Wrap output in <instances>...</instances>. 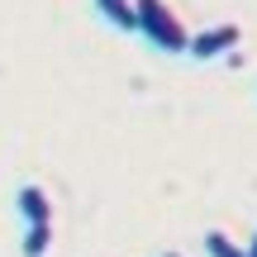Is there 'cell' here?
Instances as JSON below:
<instances>
[{
  "mask_svg": "<svg viewBox=\"0 0 257 257\" xmlns=\"http://www.w3.org/2000/svg\"><path fill=\"white\" fill-rule=\"evenodd\" d=\"M134 5H138V34H143L157 53H172L176 57V53L191 48V34H186V24L172 15L167 0H134Z\"/></svg>",
  "mask_w": 257,
  "mask_h": 257,
  "instance_id": "6da1fadb",
  "label": "cell"
},
{
  "mask_svg": "<svg viewBox=\"0 0 257 257\" xmlns=\"http://www.w3.org/2000/svg\"><path fill=\"white\" fill-rule=\"evenodd\" d=\"M238 38H243L238 24H210V29H200V34H191V48H186V53H191L195 62H214V57H229L233 48H238Z\"/></svg>",
  "mask_w": 257,
  "mask_h": 257,
  "instance_id": "7a4b0ae2",
  "label": "cell"
},
{
  "mask_svg": "<svg viewBox=\"0 0 257 257\" xmlns=\"http://www.w3.org/2000/svg\"><path fill=\"white\" fill-rule=\"evenodd\" d=\"M15 210H19L24 224H53V200H48V191L34 186V181L15 191Z\"/></svg>",
  "mask_w": 257,
  "mask_h": 257,
  "instance_id": "3957f363",
  "label": "cell"
},
{
  "mask_svg": "<svg viewBox=\"0 0 257 257\" xmlns=\"http://www.w3.org/2000/svg\"><path fill=\"white\" fill-rule=\"evenodd\" d=\"M95 10H100L105 24L124 29V34H138V5L134 0H95Z\"/></svg>",
  "mask_w": 257,
  "mask_h": 257,
  "instance_id": "277c9868",
  "label": "cell"
},
{
  "mask_svg": "<svg viewBox=\"0 0 257 257\" xmlns=\"http://www.w3.org/2000/svg\"><path fill=\"white\" fill-rule=\"evenodd\" d=\"M48 248H53V224H29L19 252L24 257H48Z\"/></svg>",
  "mask_w": 257,
  "mask_h": 257,
  "instance_id": "5b68a950",
  "label": "cell"
},
{
  "mask_svg": "<svg viewBox=\"0 0 257 257\" xmlns=\"http://www.w3.org/2000/svg\"><path fill=\"white\" fill-rule=\"evenodd\" d=\"M205 252H210V257H248V248H238L224 229H210V233H205Z\"/></svg>",
  "mask_w": 257,
  "mask_h": 257,
  "instance_id": "8992f818",
  "label": "cell"
},
{
  "mask_svg": "<svg viewBox=\"0 0 257 257\" xmlns=\"http://www.w3.org/2000/svg\"><path fill=\"white\" fill-rule=\"evenodd\" d=\"M248 257H257V233H252V238H248Z\"/></svg>",
  "mask_w": 257,
  "mask_h": 257,
  "instance_id": "52a82bcc",
  "label": "cell"
},
{
  "mask_svg": "<svg viewBox=\"0 0 257 257\" xmlns=\"http://www.w3.org/2000/svg\"><path fill=\"white\" fill-rule=\"evenodd\" d=\"M167 257H181V252H167Z\"/></svg>",
  "mask_w": 257,
  "mask_h": 257,
  "instance_id": "ba28073f",
  "label": "cell"
}]
</instances>
